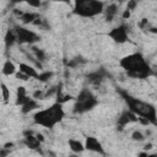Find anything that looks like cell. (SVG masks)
I'll list each match as a JSON object with an SVG mask.
<instances>
[{"instance_id": "1", "label": "cell", "mask_w": 157, "mask_h": 157, "mask_svg": "<svg viewBox=\"0 0 157 157\" xmlns=\"http://www.w3.org/2000/svg\"><path fill=\"white\" fill-rule=\"evenodd\" d=\"M120 66L125 70L126 75L135 78H147L152 75V70L142 54L132 53L120 60Z\"/></svg>"}, {"instance_id": "2", "label": "cell", "mask_w": 157, "mask_h": 157, "mask_svg": "<svg viewBox=\"0 0 157 157\" xmlns=\"http://www.w3.org/2000/svg\"><path fill=\"white\" fill-rule=\"evenodd\" d=\"M119 94L125 101L129 110L135 113L137 117H142V118L148 119L152 125H156L157 115H156V108L153 104H150V103L144 102L136 97H132L131 94H129L126 91H123V90H119Z\"/></svg>"}, {"instance_id": "3", "label": "cell", "mask_w": 157, "mask_h": 157, "mask_svg": "<svg viewBox=\"0 0 157 157\" xmlns=\"http://www.w3.org/2000/svg\"><path fill=\"white\" fill-rule=\"evenodd\" d=\"M65 115V112L63 109V104L59 102H55L50 107L38 110L33 115V121L37 125L44 126L47 129H53L56 124H59Z\"/></svg>"}, {"instance_id": "4", "label": "cell", "mask_w": 157, "mask_h": 157, "mask_svg": "<svg viewBox=\"0 0 157 157\" xmlns=\"http://www.w3.org/2000/svg\"><path fill=\"white\" fill-rule=\"evenodd\" d=\"M103 10L104 4L101 0H75L72 12L81 17H94Z\"/></svg>"}, {"instance_id": "5", "label": "cell", "mask_w": 157, "mask_h": 157, "mask_svg": "<svg viewBox=\"0 0 157 157\" xmlns=\"http://www.w3.org/2000/svg\"><path fill=\"white\" fill-rule=\"evenodd\" d=\"M97 104H98L97 97L88 88H83L80 91V93L75 98V105L72 110L76 114H82L92 110Z\"/></svg>"}, {"instance_id": "6", "label": "cell", "mask_w": 157, "mask_h": 157, "mask_svg": "<svg viewBox=\"0 0 157 157\" xmlns=\"http://www.w3.org/2000/svg\"><path fill=\"white\" fill-rule=\"evenodd\" d=\"M15 33H16V38H17V42L20 44H34L40 40V36L37 34L36 32L23 27V26H15Z\"/></svg>"}, {"instance_id": "7", "label": "cell", "mask_w": 157, "mask_h": 157, "mask_svg": "<svg viewBox=\"0 0 157 157\" xmlns=\"http://www.w3.org/2000/svg\"><path fill=\"white\" fill-rule=\"evenodd\" d=\"M108 37H109L113 42H115V43H118V44L125 43V42L129 39L126 26H125V25H119V26L112 28V29L108 32Z\"/></svg>"}, {"instance_id": "8", "label": "cell", "mask_w": 157, "mask_h": 157, "mask_svg": "<svg viewBox=\"0 0 157 157\" xmlns=\"http://www.w3.org/2000/svg\"><path fill=\"white\" fill-rule=\"evenodd\" d=\"M137 120H139V117H137L135 113H132L131 110L126 109V110H124V112L119 115L118 123H117V128H118V130L121 131L125 125H128V124H130V123H136Z\"/></svg>"}, {"instance_id": "9", "label": "cell", "mask_w": 157, "mask_h": 157, "mask_svg": "<svg viewBox=\"0 0 157 157\" xmlns=\"http://www.w3.org/2000/svg\"><path fill=\"white\" fill-rule=\"evenodd\" d=\"M83 145H85V148L88 150V151L97 152V153H99V155H105L102 144H101L96 137H93V136H87Z\"/></svg>"}, {"instance_id": "10", "label": "cell", "mask_w": 157, "mask_h": 157, "mask_svg": "<svg viewBox=\"0 0 157 157\" xmlns=\"http://www.w3.org/2000/svg\"><path fill=\"white\" fill-rule=\"evenodd\" d=\"M25 139H23V144L26 147H28L29 150H36V151H39L40 150V141L36 137V135H32L31 131H26L25 132Z\"/></svg>"}, {"instance_id": "11", "label": "cell", "mask_w": 157, "mask_h": 157, "mask_svg": "<svg viewBox=\"0 0 157 157\" xmlns=\"http://www.w3.org/2000/svg\"><path fill=\"white\" fill-rule=\"evenodd\" d=\"M105 75H107L105 70H104V69H99V70H97V71H93V72L88 74V75H87V80H88V82H91L92 85H99V83L104 80Z\"/></svg>"}, {"instance_id": "12", "label": "cell", "mask_w": 157, "mask_h": 157, "mask_svg": "<svg viewBox=\"0 0 157 157\" xmlns=\"http://www.w3.org/2000/svg\"><path fill=\"white\" fill-rule=\"evenodd\" d=\"M18 69H20V71L21 72H23V74H26L27 76H29V78L31 77H33V78H37V76H38V71H37V69L33 66V65H29V64H26V63H20L18 64Z\"/></svg>"}, {"instance_id": "13", "label": "cell", "mask_w": 157, "mask_h": 157, "mask_svg": "<svg viewBox=\"0 0 157 157\" xmlns=\"http://www.w3.org/2000/svg\"><path fill=\"white\" fill-rule=\"evenodd\" d=\"M28 99H29V97L27 96L26 87H23V86H18L17 90H16V101H15V104L21 107V105L25 104Z\"/></svg>"}, {"instance_id": "14", "label": "cell", "mask_w": 157, "mask_h": 157, "mask_svg": "<svg viewBox=\"0 0 157 157\" xmlns=\"http://www.w3.org/2000/svg\"><path fill=\"white\" fill-rule=\"evenodd\" d=\"M37 108H39L38 101L34 99V98H29L25 104L21 105V113H22V114H28V113L36 110Z\"/></svg>"}, {"instance_id": "15", "label": "cell", "mask_w": 157, "mask_h": 157, "mask_svg": "<svg viewBox=\"0 0 157 157\" xmlns=\"http://www.w3.org/2000/svg\"><path fill=\"white\" fill-rule=\"evenodd\" d=\"M67 144H69L70 150H71L72 152H75V153H81V152H83V150H85V145H83L81 141H78V140L70 139V140L67 141Z\"/></svg>"}, {"instance_id": "16", "label": "cell", "mask_w": 157, "mask_h": 157, "mask_svg": "<svg viewBox=\"0 0 157 157\" xmlns=\"http://www.w3.org/2000/svg\"><path fill=\"white\" fill-rule=\"evenodd\" d=\"M2 74L5 76H11V75L16 74V66H15V64L10 59H7L4 63V65H2Z\"/></svg>"}, {"instance_id": "17", "label": "cell", "mask_w": 157, "mask_h": 157, "mask_svg": "<svg viewBox=\"0 0 157 157\" xmlns=\"http://www.w3.org/2000/svg\"><path fill=\"white\" fill-rule=\"evenodd\" d=\"M39 15L36 13V12H23L18 18L21 20V22L23 25H29V23H33V21L38 17Z\"/></svg>"}, {"instance_id": "18", "label": "cell", "mask_w": 157, "mask_h": 157, "mask_svg": "<svg viewBox=\"0 0 157 157\" xmlns=\"http://www.w3.org/2000/svg\"><path fill=\"white\" fill-rule=\"evenodd\" d=\"M103 11H104V13H105V20H107V21H112V20L115 17V15L118 13V6H117L115 4H110V5H108L107 9L103 10Z\"/></svg>"}, {"instance_id": "19", "label": "cell", "mask_w": 157, "mask_h": 157, "mask_svg": "<svg viewBox=\"0 0 157 157\" xmlns=\"http://www.w3.org/2000/svg\"><path fill=\"white\" fill-rule=\"evenodd\" d=\"M4 40H5V45H6V48H10L15 42H17L15 29H7V32H6V34H5Z\"/></svg>"}, {"instance_id": "20", "label": "cell", "mask_w": 157, "mask_h": 157, "mask_svg": "<svg viewBox=\"0 0 157 157\" xmlns=\"http://www.w3.org/2000/svg\"><path fill=\"white\" fill-rule=\"evenodd\" d=\"M31 50H32V53L34 54L36 59H37V60H39L40 63H42V61H44V60L47 59V54H45V52H44L43 49H39V48H37V47L32 45V47H31Z\"/></svg>"}, {"instance_id": "21", "label": "cell", "mask_w": 157, "mask_h": 157, "mask_svg": "<svg viewBox=\"0 0 157 157\" xmlns=\"http://www.w3.org/2000/svg\"><path fill=\"white\" fill-rule=\"evenodd\" d=\"M0 91H1V97H2V99H4V102L5 103H7L9 101H10V90H9V87L4 83V82H0Z\"/></svg>"}, {"instance_id": "22", "label": "cell", "mask_w": 157, "mask_h": 157, "mask_svg": "<svg viewBox=\"0 0 157 157\" xmlns=\"http://www.w3.org/2000/svg\"><path fill=\"white\" fill-rule=\"evenodd\" d=\"M131 139H132L134 141L141 142V141H144V140L146 139V136L142 134V131H140V130H134L132 134H131Z\"/></svg>"}, {"instance_id": "23", "label": "cell", "mask_w": 157, "mask_h": 157, "mask_svg": "<svg viewBox=\"0 0 157 157\" xmlns=\"http://www.w3.org/2000/svg\"><path fill=\"white\" fill-rule=\"evenodd\" d=\"M52 76H53V72H52V71H44V72H42V74H38L37 80H38L39 82H45V81H48Z\"/></svg>"}, {"instance_id": "24", "label": "cell", "mask_w": 157, "mask_h": 157, "mask_svg": "<svg viewBox=\"0 0 157 157\" xmlns=\"http://www.w3.org/2000/svg\"><path fill=\"white\" fill-rule=\"evenodd\" d=\"M26 2H27L29 6L34 7V9H38V7L42 6V1H40V0H26Z\"/></svg>"}, {"instance_id": "25", "label": "cell", "mask_w": 157, "mask_h": 157, "mask_svg": "<svg viewBox=\"0 0 157 157\" xmlns=\"http://www.w3.org/2000/svg\"><path fill=\"white\" fill-rule=\"evenodd\" d=\"M32 96H33L34 99H43L44 98V92L42 90H36Z\"/></svg>"}, {"instance_id": "26", "label": "cell", "mask_w": 157, "mask_h": 157, "mask_svg": "<svg viewBox=\"0 0 157 157\" xmlns=\"http://www.w3.org/2000/svg\"><path fill=\"white\" fill-rule=\"evenodd\" d=\"M15 75H16V78H18V80H22V81H27V80L29 78V76H27L26 74H23V72H21V71L16 72Z\"/></svg>"}, {"instance_id": "27", "label": "cell", "mask_w": 157, "mask_h": 157, "mask_svg": "<svg viewBox=\"0 0 157 157\" xmlns=\"http://www.w3.org/2000/svg\"><path fill=\"white\" fill-rule=\"evenodd\" d=\"M135 7H136V1H135V0H130V1L128 2V7H126V9L130 10V11H132Z\"/></svg>"}, {"instance_id": "28", "label": "cell", "mask_w": 157, "mask_h": 157, "mask_svg": "<svg viewBox=\"0 0 157 157\" xmlns=\"http://www.w3.org/2000/svg\"><path fill=\"white\" fill-rule=\"evenodd\" d=\"M130 15H131V11L126 9V10H124V12H123L121 17H123V20H128V18L130 17Z\"/></svg>"}, {"instance_id": "29", "label": "cell", "mask_w": 157, "mask_h": 157, "mask_svg": "<svg viewBox=\"0 0 157 157\" xmlns=\"http://www.w3.org/2000/svg\"><path fill=\"white\" fill-rule=\"evenodd\" d=\"M10 152H9V148H5L2 147V150H0V156H7Z\"/></svg>"}, {"instance_id": "30", "label": "cell", "mask_w": 157, "mask_h": 157, "mask_svg": "<svg viewBox=\"0 0 157 157\" xmlns=\"http://www.w3.org/2000/svg\"><path fill=\"white\" fill-rule=\"evenodd\" d=\"M50 1H56V2H64V4H67V5H70V4H71V0H50Z\"/></svg>"}, {"instance_id": "31", "label": "cell", "mask_w": 157, "mask_h": 157, "mask_svg": "<svg viewBox=\"0 0 157 157\" xmlns=\"http://www.w3.org/2000/svg\"><path fill=\"white\" fill-rule=\"evenodd\" d=\"M36 137H37L40 142H44V136H43L42 134H37V135H36Z\"/></svg>"}, {"instance_id": "32", "label": "cell", "mask_w": 157, "mask_h": 157, "mask_svg": "<svg viewBox=\"0 0 157 157\" xmlns=\"http://www.w3.org/2000/svg\"><path fill=\"white\" fill-rule=\"evenodd\" d=\"M13 13H15V15H16V16H18V17H20V16H21V15H22V13H23V11H21V10H20V11H18V10H17V9H15V10H13Z\"/></svg>"}, {"instance_id": "33", "label": "cell", "mask_w": 157, "mask_h": 157, "mask_svg": "<svg viewBox=\"0 0 157 157\" xmlns=\"http://www.w3.org/2000/svg\"><path fill=\"white\" fill-rule=\"evenodd\" d=\"M12 146H13V142H7V144L4 145L5 148H10V147H12Z\"/></svg>"}, {"instance_id": "34", "label": "cell", "mask_w": 157, "mask_h": 157, "mask_svg": "<svg viewBox=\"0 0 157 157\" xmlns=\"http://www.w3.org/2000/svg\"><path fill=\"white\" fill-rule=\"evenodd\" d=\"M144 148H145L146 151H147V150H151V148H152V144H147V145H146Z\"/></svg>"}, {"instance_id": "35", "label": "cell", "mask_w": 157, "mask_h": 157, "mask_svg": "<svg viewBox=\"0 0 157 157\" xmlns=\"http://www.w3.org/2000/svg\"><path fill=\"white\" fill-rule=\"evenodd\" d=\"M22 1H26V0H11L12 4H18V2H22Z\"/></svg>"}, {"instance_id": "36", "label": "cell", "mask_w": 157, "mask_h": 157, "mask_svg": "<svg viewBox=\"0 0 157 157\" xmlns=\"http://www.w3.org/2000/svg\"><path fill=\"white\" fill-rule=\"evenodd\" d=\"M139 156H147V152H141L139 153Z\"/></svg>"}, {"instance_id": "37", "label": "cell", "mask_w": 157, "mask_h": 157, "mask_svg": "<svg viewBox=\"0 0 157 157\" xmlns=\"http://www.w3.org/2000/svg\"><path fill=\"white\" fill-rule=\"evenodd\" d=\"M2 99V97H1V91H0V101Z\"/></svg>"}]
</instances>
